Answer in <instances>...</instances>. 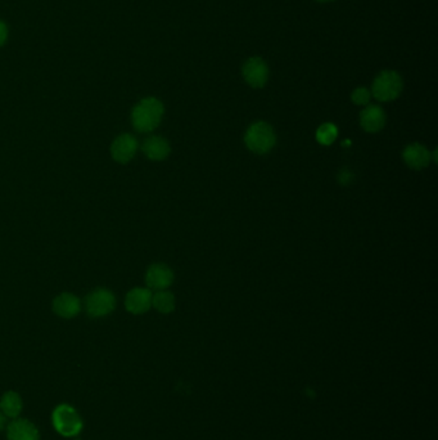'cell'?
Here are the masks:
<instances>
[{
  "label": "cell",
  "instance_id": "obj_1",
  "mask_svg": "<svg viewBox=\"0 0 438 440\" xmlns=\"http://www.w3.org/2000/svg\"><path fill=\"white\" fill-rule=\"evenodd\" d=\"M163 104L157 98H144L134 107L132 113V123L136 132L151 133L162 120Z\"/></svg>",
  "mask_w": 438,
  "mask_h": 440
},
{
  "label": "cell",
  "instance_id": "obj_2",
  "mask_svg": "<svg viewBox=\"0 0 438 440\" xmlns=\"http://www.w3.org/2000/svg\"><path fill=\"white\" fill-rule=\"evenodd\" d=\"M247 148L257 154L270 152L276 143V135L271 125L264 121L252 124L245 135Z\"/></svg>",
  "mask_w": 438,
  "mask_h": 440
},
{
  "label": "cell",
  "instance_id": "obj_3",
  "mask_svg": "<svg viewBox=\"0 0 438 440\" xmlns=\"http://www.w3.org/2000/svg\"><path fill=\"white\" fill-rule=\"evenodd\" d=\"M404 82L396 71H382L372 86V94L380 102H391L400 97Z\"/></svg>",
  "mask_w": 438,
  "mask_h": 440
},
{
  "label": "cell",
  "instance_id": "obj_4",
  "mask_svg": "<svg viewBox=\"0 0 438 440\" xmlns=\"http://www.w3.org/2000/svg\"><path fill=\"white\" fill-rule=\"evenodd\" d=\"M53 425L63 437H75L82 429L80 415L69 404H61L53 412Z\"/></svg>",
  "mask_w": 438,
  "mask_h": 440
},
{
  "label": "cell",
  "instance_id": "obj_5",
  "mask_svg": "<svg viewBox=\"0 0 438 440\" xmlns=\"http://www.w3.org/2000/svg\"><path fill=\"white\" fill-rule=\"evenodd\" d=\"M116 307L114 295L107 288H97L85 299V308L93 318H101L112 313Z\"/></svg>",
  "mask_w": 438,
  "mask_h": 440
},
{
  "label": "cell",
  "instance_id": "obj_6",
  "mask_svg": "<svg viewBox=\"0 0 438 440\" xmlns=\"http://www.w3.org/2000/svg\"><path fill=\"white\" fill-rule=\"evenodd\" d=\"M243 78L245 82L255 89L265 86L269 79V67L266 62L260 57L250 58L243 66Z\"/></svg>",
  "mask_w": 438,
  "mask_h": 440
},
{
  "label": "cell",
  "instance_id": "obj_7",
  "mask_svg": "<svg viewBox=\"0 0 438 440\" xmlns=\"http://www.w3.org/2000/svg\"><path fill=\"white\" fill-rule=\"evenodd\" d=\"M138 151V141L132 134L119 135L111 146V154L117 163L126 164L133 159Z\"/></svg>",
  "mask_w": 438,
  "mask_h": 440
},
{
  "label": "cell",
  "instance_id": "obj_8",
  "mask_svg": "<svg viewBox=\"0 0 438 440\" xmlns=\"http://www.w3.org/2000/svg\"><path fill=\"white\" fill-rule=\"evenodd\" d=\"M173 282V272L165 264H153L145 275V283L149 290L161 291L171 286Z\"/></svg>",
  "mask_w": 438,
  "mask_h": 440
},
{
  "label": "cell",
  "instance_id": "obj_9",
  "mask_svg": "<svg viewBox=\"0 0 438 440\" xmlns=\"http://www.w3.org/2000/svg\"><path fill=\"white\" fill-rule=\"evenodd\" d=\"M125 307L133 314H143L152 307V292L149 288L136 287L127 292Z\"/></svg>",
  "mask_w": 438,
  "mask_h": 440
},
{
  "label": "cell",
  "instance_id": "obj_10",
  "mask_svg": "<svg viewBox=\"0 0 438 440\" xmlns=\"http://www.w3.org/2000/svg\"><path fill=\"white\" fill-rule=\"evenodd\" d=\"M360 125L367 133H378L386 125V113L377 104H370L360 113Z\"/></svg>",
  "mask_w": 438,
  "mask_h": 440
},
{
  "label": "cell",
  "instance_id": "obj_11",
  "mask_svg": "<svg viewBox=\"0 0 438 440\" xmlns=\"http://www.w3.org/2000/svg\"><path fill=\"white\" fill-rule=\"evenodd\" d=\"M402 159L410 169L422 170L428 166L432 160V154L423 144L413 143L405 147Z\"/></svg>",
  "mask_w": 438,
  "mask_h": 440
},
{
  "label": "cell",
  "instance_id": "obj_12",
  "mask_svg": "<svg viewBox=\"0 0 438 440\" xmlns=\"http://www.w3.org/2000/svg\"><path fill=\"white\" fill-rule=\"evenodd\" d=\"M82 310L80 299L69 292H63L54 299L53 301V312L62 318L70 319L76 317Z\"/></svg>",
  "mask_w": 438,
  "mask_h": 440
},
{
  "label": "cell",
  "instance_id": "obj_13",
  "mask_svg": "<svg viewBox=\"0 0 438 440\" xmlns=\"http://www.w3.org/2000/svg\"><path fill=\"white\" fill-rule=\"evenodd\" d=\"M142 150L144 154L152 161H162L171 152L169 142L162 137L157 135L147 138L143 142Z\"/></svg>",
  "mask_w": 438,
  "mask_h": 440
},
{
  "label": "cell",
  "instance_id": "obj_14",
  "mask_svg": "<svg viewBox=\"0 0 438 440\" xmlns=\"http://www.w3.org/2000/svg\"><path fill=\"white\" fill-rule=\"evenodd\" d=\"M8 440H39V431L30 421L19 419L8 426Z\"/></svg>",
  "mask_w": 438,
  "mask_h": 440
},
{
  "label": "cell",
  "instance_id": "obj_15",
  "mask_svg": "<svg viewBox=\"0 0 438 440\" xmlns=\"http://www.w3.org/2000/svg\"><path fill=\"white\" fill-rule=\"evenodd\" d=\"M0 410L5 417L16 419L22 410V400L14 391L5 393L0 400Z\"/></svg>",
  "mask_w": 438,
  "mask_h": 440
},
{
  "label": "cell",
  "instance_id": "obj_16",
  "mask_svg": "<svg viewBox=\"0 0 438 440\" xmlns=\"http://www.w3.org/2000/svg\"><path fill=\"white\" fill-rule=\"evenodd\" d=\"M152 305L160 313L169 314L175 309V297L167 290L157 291L154 295H152Z\"/></svg>",
  "mask_w": 438,
  "mask_h": 440
},
{
  "label": "cell",
  "instance_id": "obj_17",
  "mask_svg": "<svg viewBox=\"0 0 438 440\" xmlns=\"http://www.w3.org/2000/svg\"><path fill=\"white\" fill-rule=\"evenodd\" d=\"M337 137H338V129L334 124H323L316 130V141L321 146H330L334 143Z\"/></svg>",
  "mask_w": 438,
  "mask_h": 440
},
{
  "label": "cell",
  "instance_id": "obj_18",
  "mask_svg": "<svg viewBox=\"0 0 438 440\" xmlns=\"http://www.w3.org/2000/svg\"><path fill=\"white\" fill-rule=\"evenodd\" d=\"M370 97H372V93L369 92L367 88H357L352 92L351 100L357 106H367L370 101Z\"/></svg>",
  "mask_w": 438,
  "mask_h": 440
},
{
  "label": "cell",
  "instance_id": "obj_19",
  "mask_svg": "<svg viewBox=\"0 0 438 440\" xmlns=\"http://www.w3.org/2000/svg\"><path fill=\"white\" fill-rule=\"evenodd\" d=\"M338 181H339V183L342 185H350V183H351V181H352V174H351V172H350L348 169H343V170L339 173V175H338Z\"/></svg>",
  "mask_w": 438,
  "mask_h": 440
},
{
  "label": "cell",
  "instance_id": "obj_20",
  "mask_svg": "<svg viewBox=\"0 0 438 440\" xmlns=\"http://www.w3.org/2000/svg\"><path fill=\"white\" fill-rule=\"evenodd\" d=\"M7 38H8V27L3 21H0V47L7 41Z\"/></svg>",
  "mask_w": 438,
  "mask_h": 440
},
{
  "label": "cell",
  "instance_id": "obj_21",
  "mask_svg": "<svg viewBox=\"0 0 438 440\" xmlns=\"http://www.w3.org/2000/svg\"><path fill=\"white\" fill-rule=\"evenodd\" d=\"M4 425H5V416H4L3 412L0 410V430L4 428Z\"/></svg>",
  "mask_w": 438,
  "mask_h": 440
},
{
  "label": "cell",
  "instance_id": "obj_22",
  "mask_svg": "<svg viewBox=\"0 0 438 440\" xmlns=\"http://www.w3.org/2000/svg\"><path fill=\"white\" fill-rule=\"evenodd\" d=\"M317 1H332V0H317Z\"/></svg>",
  "mask_w": 438,
  "mask_h": 440
}]
</instances>
